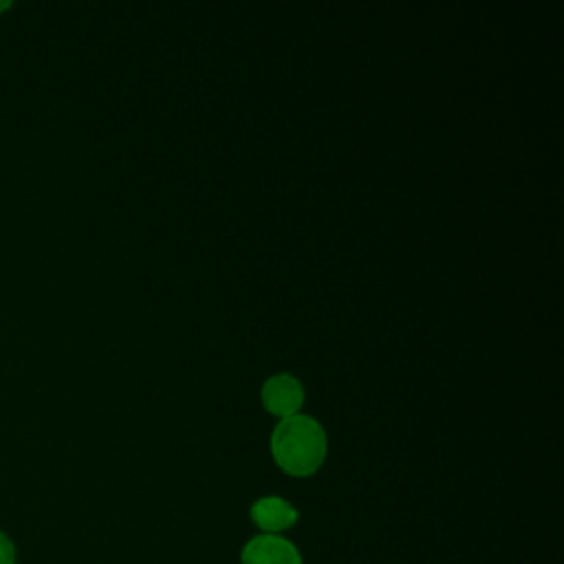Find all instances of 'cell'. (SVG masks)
Returning a JSON list of instances; mask_svg holds the SVG:
<instances>
[{
    "label": "cell",
    "instance_id": "6da1fadb",
    "mask_svg": "<svg viewBox=\"0 0 564 564\" xmlns=\"http://www.w3.org/2000/svg\"><path fill=\"white\" fill-rule=\"evenodd\" d=\"M271 452L286 474L308 476L324 463L326 434L315 419L293 414L275 425L271 434Z\"/></svg>",
    "mask_w": 564,
    "mask_h": 564
},
{
    "label": "cell",
    "instance_id": "7a4b0ae2",
    "mask_svg": "<svg viewBox=\"0 0 564 564\" xmlns=\"http://www.w3.org/2000/svg\"><path fill=\"white\" fill-rule=\"evenodd\" d=\"M242 564H302V555L293 542L282 535L260 533L251 538L240 553Z\"/></svg>",
    "mask_w": 564,
    "mask_h": 564
},
{
    "label": "cell",
    "instance_id": "3957f363",
    "mask_svg": "<svg viewBox=\"0 0 564 564\" xmlns=\"http://www.w3.org/2000/svg\"><path fill=\"white\" fill-rule=\"evenodd\" d=\"M262 401L269 412L286 419L297 414L302 401H304V390L300 379H295L289 372H278L269 377L262 386Z\"/></svg>",
    "mask_w": 564,
    "mask_h": 564
},
{
    "label": "cell",
    "instance_id": "277c9868",
    "mask_svg": "<svg viewBox=\"0 0 564 564\" xmlns=\"http://www.w3.org/2000/svg\"><path fill=\"white\" fill-rule=\"evenodd\" d=\"M249 516L256 522V527H260L264 533H273V535H278V531L293 527L297 520V511L286 500H282L278 496H264V498L256 500L249 509Z\"/></svg>",
    "mask_w": 564,
    "mask_h": 564
},
{
    "label": "cell",
    "instance_id": "5b68a950",
    "mask_svg": "<svg viewBox=\"0 0 564 564\" xmlns=\"http://www.w3.org/2000/svg\"><path fill=\"white\" fill-rule=\"evenodd\" d=\"M15 560H18V551L13 540L4 531H0V564H15Z\"/></svg>",
    "mask_w": 564,
    "mask_h": 564
},
{
    "label": "cell",
    "instance_id": "8992f818",
    "mask_svg": "<svg viewBox=\"0 0 564 564\" xmlns=\"http://www.w3.org/2000/svg\"><path fill=\"white\" fill-rule=\"evenodd\" d=\"M11 7V0H0V13L4 11V9H9Z\"/></svg>",
    "mask_w": 564,
    "mask_h": 564
}]
</instances>
